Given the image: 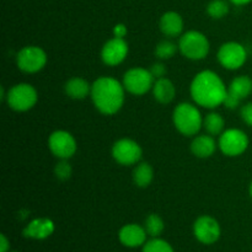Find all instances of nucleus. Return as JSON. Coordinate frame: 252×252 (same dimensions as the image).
I'll use <instances>...</instances> for the list:
<instances>
[{"mask_svg":"<svg viewBox=\"0 0 252 252\" xmlns=\"http://www.w3.org/2000/svg\"><path fill=\"white\" fill-rule=\"evenodd\" d=\"M179 49L186 58L191 61H201L208 56L211 44L206 34L192 30L180 37Z\"/></svg>","mask_w":252,"mask_h":252,"instance_id":"nucleus-4","label":"nucleus"},{"mask_svg":"<svg viewBox=\"0 0 252 252\" xmlns=\"http://www.w3.org/2000/svg\"><path fill=\"white\" fill-rule=\"evenodd\" d=\"M16 64L17 68L24 73H38L46 66L47 54L41 47L26 46L16 54Z\"/></svg>","mask_w":252,"mask_h":252,"instance_id":"nucleus-7","label":"nucleus"},{"mask_svg":"<svg viewBox=\"0 0 252 252\" xmlns=\"http://www.w3.org/2000/svg\"><path fill=\"white\" fill-rule=\"evenodd\" d=\"M248 52L239 42H226L221 44L218 51V61L223 68L236 70L245 64Z\"/></svg>","mask_w":252,"mask_h":252,"instance_id":"nucleus-9","label":"nucleus"},{"mask_svg":"<svg viewBox=\"0 0 252 252\" xmlns=\"http://www.w3.org/2000/svg\"><path fill=\"white\" fill-rule=\"evenodd\" d=\"M228 91L240 100H244L252 93V79L248 75L236 76L229 85Z\"/></svg>","mask_w":252,"mask_h":252,"instance_id":"nucleus-20","label":"nucleus"},{"mask_svg":"<svg viewBox=\"0 0 252 252\" xmlns=\"http://www.w3.org/2000/svg\"><path fill=\"white\" fill-rule=\"evenodd\" d=\"M48 147L54 157L61 160H68L75 154L78 145L71 133L66 130H56L49 135Z\"/></svg>","mask_w":252,"mask_h":252,"instance_id":"nucleus-11","label":"nucleus"},{"mask_svg":"<svg viewBox=\"0 0 252 252\" xmlns=\"http://www.w3.org/2000/svg\"><path fill=\"white\" fill-rule=\"evenodd\" d=\"M11 252H17V251H11Z\"/></svg>","mask_w":252,"mask_h":252,"instance_id":"nucleus-35","label":"nucleus"},{"mask_svg":"<svg viewBox=\"0 0 252 252\" xmlns=\"http://www.w3.org/2000/svg\"><path fill=\"white\" fill-rule=\"evenodd\" d=\"M177 49H179V46H176L174 42L164 39V41H160L155 47V57L161 61H166L176 54Z\"/></svg>","mask_w":252,"mask_h":252,"instance_id":"nucleus-24","label":"nucleus"},{"mask_svg":"<svg viewBox=\"0 0 252 252\" xmlns=\"http://www.w3.org/2000/svg\"><path fill=\"white\" fill-rule=\"evenodd\" d=\"M194 238L204 245H212L220 238V225L211 216H202L196 219L193 224Z\"/></svg>","mask_w":252,"mask_h":252,"instance_id":"nucleus-12","label":"nucleus"},{"mask_svg":"<svg viewBox=\"0 0 252 252\" xmlns=\"http://www.w3.org/2000/svg\"><path fill=\"white\" fill-rule=\"evenodd\" d=\"M153 179H154V170L148 162H140L133 170V181L138 187L145 189L152 184Z\"/></svg>","mask_w":252,"mask_h":252,"instance_id":"nucleus-21","label":"nucleus"},{"mask_svg":"<svg viewBox=\"0 0 252 252\" xmlns=\"http://www.w3.org/2000/svg\"><path fill=\"white\" fill-rule=\"evenodd\" d=\"M217 143L212 135L202 134L194 138L191 143V152L194 157L207 159L216 153Z\"/></svg>","mask_w":252,"mask_h":252,"instance_id":"nucleus-18","label":"nucleus"},{"mask_svg":"<svg viewBox=\"0 0 252 252\" xmlns=\"http://www.w3.org/2000/svg\"><path fill=\"white\" fill-rule=\"evenodd\" d=\"M54 223L49 218H36L30 221L22 230V235L33 240H44L54 233Z\"/></svg>","mask_w":252,"mask_h":252,"instance_id":"nucleus-14","label":"nucleus"},{"mask_svg":"<svg viewBox=\"0 0 252 252\" xmlns=\"http://www.w3.org/2000/svg\"><path fill=\"white\" fill-rule=\"evenodd\" d=\"M172 121L176 129L186 137L196 135L203 126V118L199 110L189 102H181L175 107Z\"/></svg>","mask_w":252,"mask_h":252,"instance_id":"nucleus-3","label":"nucleus"},{"mask_svg":"<svg viewBox=\"0 0 252 252\" xmlns=\"http://www.w3.org/2000/svg\"><path fill=\"white\" fill-rule=\"evenodd\" d=\"M5 98L11 110L17 111V112H26L37 103L38 94L31 84L21 83L12 86L7 91Z\"/></svg>","mask_w":252,"mask_h":252,"instance_id":"nucleus-5","label":"nucleus"},{"mask_svg":"<svg viewBox=\"0 0 252 252\" xmlns=\"http://www.w3.org/2000/svg\"><path fill=\"white\" fill-rule=\"evenodd\" d=\"M91 86L93 84H89L88 80L76 76L66 81L64 90L66 95L73 100H84L91 94Z\"/></svg>","mask_w":252,"mask_h":252,"instance_id":"nucleus-19","label":"nucleus"},{"mask_svg":"<svg viewBox=\"0 0 252 252\" xmlns=\"http://www.w3.org/2000/svg\"><path fill=\"white\" fill-rule=\"evenodd\" d=\"M129 47L125 38L113 37L103 44L101 49V59L106 65L116 66L122 63L128 56Z\"/></svg>","mask_w":252,"mask_h":252,"instance_id":"nucleus-13","label":"nucleus"},{"mask_svg":"<svg viewBox=\"0 0 252 252\" xmlns=\"http://www.w3.org/2000/svg\"><path fill=\"white\" fill-rule=\"evenodd\" d=\"M71 172H73V170H71V166L66 160H61L54 167V174H56L57 179L62 180V181L70 179Z\"/></svg>","mask_w":252,"mask_h":252,"instance_id":"nucleus-27","label":"nucleus"},{"mask_svg":"<svg viewBox=\"0 0 252 252\" xmlns=\"http://www.w3.org/2000/svg\"><path fill=\"white\" fill-rule=\"evenodd\" d=\"M147 230L138 224H127L118 233L121 244L126 248H139L147 243Z\"/></svg>","mask_w":252,"mask_h":252,"instance_id":"nucleus-15","label":"nucleus"},{"mask_svg":"<svg viewBox=\"0 0 252 252\" xmlns=\"http://www.w3.org/2000/svg\"><path fill=\"white\" fill-rule=\"evenodd\" d=\"M219 149L226 157H239L249 147V137L244 130L230 128L224 130L219 137Z\"/></svg>","mask_w":252,"mask_h":252,"instance_id":"nucleus-8","label":"nucleus"},{"mask_svg":"<svg viewBox=\"0 0 252 252\" xmlns=\"http://www.w3.org/2000/svg\"><path fill=\"white\" fill-rule=\"evenodd\" d=\"M250 196H251V198H252V182H251V185H250Z\"/></svg>","mask_w":252,"mask_h":252,"instance_id":"nucleus-34","label":"nucleus"},{"mask_svg":"<svg viewBox=\"0 0 252 252\" xmlns=\"http://www.w3.org/2000/svg\"><path fill=\"white\" fill-rule=\"evenodd\" d=\"M152 90L154 98L161 105H167V103L172 102L175 96H176L175 85L167 78L157 79Z\"/></svg>","mask_w":252,"mask_h":252,"instance_id":"nucleus-17","label":"nucleus"},{"mask_svg":"<svg viewBox=\"0 0 252 252\" xmlns=\"http://www.w3.org/2000/svg\"><path fill=\"white\" fill-rule=\"evenodd\" d=\"M189 91L194 102L206 108H216L223 105L228 94V89L220 76L212 70L197 74L192 80Z\"/></svg>","mask_w":252,"mask_h":252,"instance_id":"nucleus-1","label":"nucleus"},{"mask_svg":"<svg viewBox=\"0 0 252 252\" xmlns=\"http://www.w3.org/2000/svg\"><path fill=\"white\" fill-rule=\"evenodd\" d=\"M143 150L135 140L122 138L117 140L112 147V157L116 161L123 166L134 165L142 159Z\"/></svg>","mask_w":252,"mask_h":252,"instance_id":"nucleus-10","label":"nucleus"},{"mask_svg":"<svg viewBox=\"0 0 252 252\" xmlns=\"http://www.w3.org/2000/svg\"><path fill=\"white\" fill-rule=\"evenodd\" d=\"M0 252H10V241L4 234L0 235Z\"/></svg>","mask_w":252,"mask_h":252,"instance_id":"nucleus-32","label":"nucleus"},{"mask_svg":"<svg viewBox=\"0 0 252 252\" xmlns=\"http://www.w3.org/2000/svg\"><path fill=\"white\" fill-rule=\"evenodd\" d=\"M149 70L150 73H152V75L155 78V80H157V79L165 78V74H166V68H165L164 64L160 63V62L153 64L152 68H150Z\"/></svg>","mask_w":252,"mask_h":252,"instance_id":"nucleus-28","label":"nucleus"},{"mask_svg":"<svg viewBox=\"0 0 252 252\" xmlns=\"http://www.w3.org/2000/svg\"><path fill=\"white\" fill-rule=\"evenodd\" d=\"M143 252H175L167 241L159 238H153L143 245Z\"/></svg>","mask_w":252,"mask_h":252,"instance_id":"nucleus-26","label":"nucleus"},{"mask_svg":"<svg viewBox=\"0 0 252 252\" xmlns=\"http://www.w3.org/2000/svg\"><path fill=\"white\" fill-rule=\"evenodd\" d=\"M224 126H225V121L223 116L217 112L208 113L203 120V127L209 135L221 134L224 132Z\"/></svg>","mask_w":252,"mask_h":252,"instance_id":"nucleus-22","label":"nucleus"},{"mask_svg":"<svg viewBox=\"0 0 252 252\" xmlns=\"http://www.w3.org/2000/svg\"><path fill=\"white\" fill-rule=\"evenodd\" d=\"M240 115L244 122H245L246 125L250 126V127H252V102L246 103V105H244L243 107H241Z\"/></svg>","mask_w":252,"mask_h":252,"instance_id":"nucleus-29","label":"nucleus"},{"mask_svg":"<svg viewBox=\"0 0 252 252\" xmlns=\"http://www.w3.org/2000/svg\"><path fill=\"white\" fill-rule=\"evenodd\" d=\"M229 12V5L225 0H212L207 5V14L213 19H223Z\"/></svg>","mask_w":252,"mask_h":252,"instance_id":"nucleus-25","label":"nucleus"},{"mask_svg":"<svg viewBox=\"0 0 252 252\" xmlns=\"http://www.w3.org/2000/svg\"><path fill=\"white\" fill-rule=\"evenodd\" d=\"M144 228L147 230L148 235H150L152 238H159L162 231H164L165 224L161 217L153 213L150 216H148L147 219H145Z\"/></svg>","mask_w":252,"mask_h":252,"instance_id":"nucleus-23","label":"nucleus"},{"mask_svg":"<svg viewBox=\"0 0 252 252\" xmlns=\"http://www.w3.org/2000/svg\"><path fill=\"white\" fill-rule=\"evenodd\" d=\"M160 30L167 37H176L182 33L184 30V20L181 15L175 11H167L160 17Z\"/></svg>","mask_w":252,"mask_h":252,"instance_id":"nucleus-16","label":"nucleus"},{"mask_svg":"<svg viewBox=\"0 0 252 252\" xmlns=\"http://www.w3.org/2000/svg\"><path fill=\"white\" fill-rule=\"evenodd\" d=\"M127 27L126 25L123 24H118L116 25L115 29H113V36L115 37H120V38H125L126 34H127Z\"/></svg>","mask_w":252,"mask_h":252,"instance_id":"nucleus-31","label":"nucleus"},{"mask_svg":"<svg viewBox=\"0 0 252 252\" xmlns=\"http://www.w3.org/2000/svg\"><path fill=\"white\" fill-rule=\"evenodd\" d=\"M241 100L239 97H236L235 95H233V94H230L228 91V94H226L225 96V100H224V103L223 105L225 106L228 110H235L236 107H238L239 105H240Z\"/></svg>","mask_w":252,"mask_h":252,"instance_id":"nucleus-30","label":"nucleus"},{"mask_svg":"<svg viewBox=\"0 0 252 252\" xmlns=\"http://www.w3.org/2000/svg\"><path fill=\"white\" fill-rule=\"evenodd\" d=\"M125 86L117 79L101 76L91 86V100L102 115H115L125 103Z\"/></svg>","mask_w":252,"mask_h":252,"instance_id":"nucleus-2","label":"nucleus"},{"mask_svg":"<svg viewBox=\"0 0 252 252\" xmlns=\"http://www.w3.org/2000/svg\"><path fill=\"white\" fill-rule=\"evenodd\" d=\"M155 78L152 75L149 69L132 68L127 70L123 75V86L126 91L133 95H144L154 86Z\"/></svg>","mask_w":252,"mask_h":252,"instance_id":"nucleus-6","label":"nucleus"},{"mask_svg":"<svg viewBox=\"0 0 252 252\" xmlns=\"http://www.w3.org/2000/svg\"><path fill=\"white\" fill-rule=\"evenodd\" d=\"M230 1L235 5H246L249 2H251L252 0H230Z\"/></svg>","mask_w":252,"mask_h":252,"instance_id":"nucleus-33","label":"nucleus"}]
</instances>
